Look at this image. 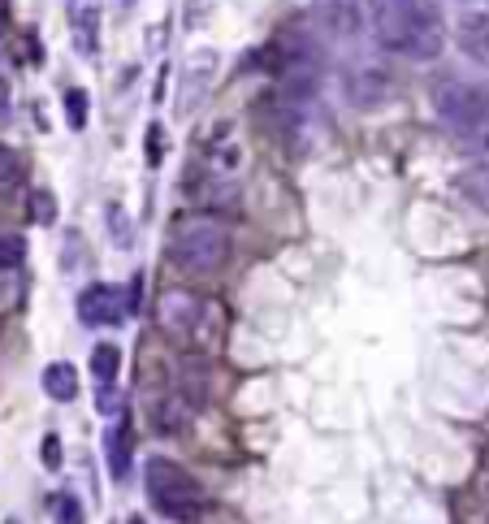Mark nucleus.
<instances>
[{
	"instance_id": "obj_1",
	"label": "nucleus",
	"mask_w": 489,
	"mask_h": 524,
	"mask_svg": "<svg viewBox=\"0 0 489 524\" xmlns=\"http://www.w3.org/2000/svg\"><path fill=\"white\" fill-rule=\"evenodd\" d=\"M373 35L386 52L407 61H433L446 48V22L438 0H377Z\"/></svg>"
},
{
	"instance_id": "obj_2",
	"label": "nucleus",
	"mask_w": 489,
	"mask_h": 524,
	"mask_svg": "<svg viewBox=\"0 0 489 524\" xmlns=\"http://www.w3.org/2000/svg\"><path fill=\"white\" fill-rule=\"evenodd\" d=\"M169 260L191 273V278H213V273L226 269L230 260V234L221 221L213 217H191L182 221L174 230V239H169Z\"/></svg>"
},
{
	"instance_id": "obj_3",
	"label": "nucleus",
	"mask_w": 489,
	"mask_h": 524,
	"mask_svg": "<svg viewBox=\"0 0 489 524\" xmlns=\"http://www.w3.org/2000/svg\"><path fill=\"white\" fill-rule=\"evenodd\" d=\"M143 481H148V494L152 503L161 507L169 520H195L204 512V490L187 468H178L174 460L165 455H152L148 468H143Z\"/></svg>"
},
{
	"instance_id": "obj_4",
	"label": "nucleus",
	"mask_w": 489,
	"mask_h": 524,
	"mask_svg": "<svg viewBox=\"0 0 489 524\" xmlns=\"http://www.w3.org/2000/svg\"><path fill=\"white\" fill-rule=\"evenodd\" d=\"M433 104H438V117L459 135H472V130H485L489 122V91L459 83V78H446L433 91Z\"/></svg>"
},
{
	"instance_id": "obj_5",
	"label": "nucleus",
	"mask_w": 489,
	"mask_h": 524,
	"mask_svg": "<svg viewBox=\"0 0 489 524\" xmlns=\"http://www.w3.org/2000/svg\"><path fill=\"white\" fill-rule=\"evenodd\" d=\"M156 321H161V330L169 338H195V330L208 321V308L200 295L182 291V286H169V291H161V299H156Z\"/></svg>"
},
{
	"instance_id": "obj_6",
	"label": "nucleus",
	"mask_w": 489,
	"mask_h": 524,
	"mask_svg": "<svg viewBox=\"0 0 489 524\" xmlns=\"http://www.w3.org/2000/svg\"><path fill=\"white\" fill-rule=\"evenodd\" d=\"M78 317H83V325H122L130 317V299L117 286L96 282L78 295Z\"/></svg>"
},
{
	"instance_id": "obj_7",
	"label": "nucleus",
	"mask_w": 489,
	"mask_h": 524,
	"mask_svg": "<svg viewBox=\"0 0 489 524\" xmlns=\"http://www.w3.org/2000/svg\"><path fill=\"white\" fill-rule=\"evenodd\" d=\"M70 35L83 57H96L100 44V0H70Z\"/></svg>"
},
{
	"instance_id": "obj_8",
	"label": "nucleus",
	"mask_w": 489,
	"mask_h": 524,
	"mask_svg": "<svg viewBox=\"0 0 489 524\" xmlns=\"http://www.w3.org/2000/svg\"><path fill=\"white\" fill-rule=\"evenodd\" d=\"M104 455H109V473L122 481L130 473V460H135V425H130L126 416L104 434Z\"/></svg>"
},
{
	"instance_id": "obj_9",
	"label": "nucleus",
	"mask_w": 489,
	"mask_h": 524,
	"mask_svg": "<svg viewBox=\"0 0 489 524\" xmlns=\"http://www.w3.org/2000/svg\"><path fill=\"white\" fill-rule=\"evenodd\" d=\"M187 421H191V403L182 399L178 390L152 399V425L161 429V434H187Z\"/></svg>"
},
{
	"instance_id": "obj_10",
	"label": "nucleus",
	"mask_w": 489,
	"mask_h": 524,
	"mask_svg": "<svg viewBox=\"0 0 489 524\" xmlns=\"http://www.w3.org/2000/svg\"><path fill=\"white\" fill-rule=\"evenodd\" d=\"M459 48L489 70V13H468V18L459 22Z\"/></svg>"
},
{
	"instance_id": "obj_11",
	"label": "nucleus",
	"mask_w": 489,
	"mask_h": 524,
	"mask_svg": "<svg viewBox=\"0 0 489 524\" xmlns=\"http://www.w3.org/2000/svg\"><path fill=\"white\" fill-rule=\"evenodd\" d=\"M44 390H48V399H57V403H70L78 395V373H74V364H48L44 369Z\"/></svg>"
},
{
	"instance_id": "obj_12",
	"label": "nucleus",
	"mask_w": 489,
	"mask_h": 524,
	"mask_svg": "<svg viewBox=\"0 0 489 524\" xmlns=\"http://www.w3.org/2000/svg\"><path fill=\"white\" fill-rule=\"evenodd\" d=\"M117 369H122V351H117V347H109V343H100L96 351H91V373H96V377H100L104 386H109L113 377H117Z\"/></svg>"
},
{
	"instance_id": "obj_13",
	"label": "nucleus",
	"mask_w": 489,
	"mask_h": 524,
	"mask_svg": "<svg viewBox=\"0 0 489 524\" xmlns=\"http://www.w3.org/2000/svg\"><path fill=\"white\" fill-rule=\"evenodd\" d=\"M18 182H22V161L9 148H0V200L18 191Z\"/></svg>"
},
{
	"instance_id": "obj_14",
	"label": "nucleus",
	"mask_w": 489,
	"mask_h": 524,
	"mask_svg": "<svg viewBox=\"0 0 489 524\" xmlns=\"http://www.w3.org/2000/svg\"><path fill=\"white\" fill-rule=\"evenodd\" d=\"M87 91L83 87H70L65 91V122H70V130H83L87 126Z\"/></svg>"
},
{
	"instance_id": "obj_15",
	"label": "nucleus",
	"mask_w": 489,
	"mask_h": 524,
	"mask_svg": "<svg viewBox=\"0 0 489 524\" xmlns=\"http://www.w3.org/2000/svg\"><path fill=\"white\" fill-rule=\"evenodd\" d=\"M26 260V239L22 234H5L0 239V269H18Z\"/></svg>"
},
{
	"instance_id": "obj_16",
	"label": "nucleus",
	"mask_w": 489,
	"mask_h": 524,
	"mask_svg": "<svg viewBox=\"0 0 489 524\" xmlns=\"http://www.w3.org/2000/svg\"><path fill=\"white\" fill-rule=\"evenodd\" d=\"M459 187H464V195H472L481 208H489V169H472V174H464Z\"/></svg>"
},
{
	"instance_id": "obj_17",
	"label": "nucleus",
	"mask_w": 489,
	"mask_h": 524,
	"mask_svg": "<svg viewBox=\"0 0 489 524\" xmlns=\"http://www.w3.org/2000/svg\"><path fill=\"white\" fill-rule=\"evenodd\" d=\"M31 217L39 226H52V221H57V200H52V191H31Z\"/></svg>"
},
{
	"instance_id": "obj_18",
	"label": "nucleus",
	"mask_w": 489,
	"mask_h": 524,
	"mask_svg": "<svg viewBox=\"0 0 489 524\" xmlns=\"http://www.w3.org/2000/svg\"><path fill=\"white\" fill-rule=\"evenodd\" d=\"M52 516H57V524H83V507H78L70 494H61V499H52Z\"/></svg>"
},
{
	"instance_id": "obj_19",
	"label": "nucleus",
	"mask_w": 489,
	"mask_h": 524,
	"mask_svg": "<svg viewBox=\"0 0 489 524\" xmlns=\"http://www.w3.org/2000/svg\"><path fill=\"white\" fill-rule=\"evenodd\" d=\"M44 468H48V473H57V468H61V442H57V434L44 438Z\"/></svg>"
},
{
	"instance_id": "obj_20",
	"label": "nucleus",
	"mask_w": 489,
	"mask_h": 524,
	"mask_svg": "<svg viewBox=\"0 0 489 524\" xmlns=\"http://www.w3.org/2000/svg\"><path fill=\"white\" fill-rule=\"evenodd\" d=\"M148 161H152V165H161V126H152V130H148Z\"/></svg>"
},
{
	"instance_id": "obj_21",
	"label": "nucleus",
	"mask_w": 489,
	"mask_h": 524,
	"mask_svg": "<svg viewBox=\"0 0 489 524\" xmlns=\"http://www.w3.org/2000/svg\"><path fill=\"white\" fill-rule=\"evenodd\" d=\"M5 104H9V87L0 83V109H5Z\"/></svg>"
},
{
	"instance_id": "obj_22",
	"label": "nucleus",
	"mask_w": 489,
	"mask_h": 524,
	"mask_svg": "<svg viewBox=\"0 0 489 524\" xmlns=\"http://www.w3.org/2000/svg\"><path fill=\"white\" fill-rule=\"evenodd\" d=\"M481 139H485V148H489V122H485V130H481Z\"/></svg>"
},
{
	"instance_id": "obj_23",
	"label": "nucleus",
	"mask_w": 489,
	"mask_h": 524,
	"mask_svg": "<svg viewBox=\"0 0 489 524\" xmlns=\"http://www.w3.org/2000/svg\"><path fill=\"white\" fill-rule=\"evenodd\" d=\"M0 31H5V9H0Z\"/></svg>"
}]
</instances>
